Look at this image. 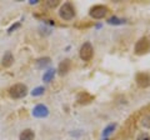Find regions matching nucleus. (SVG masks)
Returning <instances> with one entry per match:
<instances>
[{"label": "nucleus", "mask_w": 150, "mask_h": 140, "mask_svg": "<svg viewBox=\"0 0 150 140\" xmlns=\"http://www.w3.org/2000/svg\"><path fill=\"white\" fill-rule=\"evenodd\" d=\"M59 15L63 20H71L75 16V9L70 3H65L64 5L60 8Z\"/></svg>", "instance_id": "nucleus-4"}, {"label": "nucleus", "mask_w": 150, "mask_h": 140, "mask_svg": "<svg viewBox=\"0 0 150 140\" xmlns=\"http://www.w3.org/2000/svg\"><path fill=\"white\" fill-rule=\"evenodd\" d=\"M60 4V1H58V0H50V1L46 3V5H48L49 8H56Z\"/></svg>", "instance_id": "nucleus-17"}, {"label": "nucleus", "mask_w": 150, "mask_h": 140, "mask_svg": "<svg viewBox=\"0 0 150 140\" xmlns=\"http://www.w3.org/2000/svg\"><path fill=\"white\" fill-rule=\"evenodd\" d=\"M38 0H30V4H36Z\"/></svg>", "instance_id": "nucleus-20"}, {"label": "nucleus", "mask_w": 150, "mask_h": 140, "mask_svg": "<svg viewBox=\"0 0 150 140\" xmlns=\"http://www.w3.org/2000/svg\"><path fill=\"white\" fill-rule=\"evenodd\" d=\"M19 26H20V23H16V24H14L11 28H9V30H8V33H9V34H10V33H13L14 30H15L16 29V28H19Z\"/></svg>", "instance_id": "nucleus-18"}, {"label": "nucleus", "mask_w": 150, "mask_h": 140, "mask_svg": "<svg viewBox=\"0 0 150 140\" xmlns=\"http://www.w3.org/2000/svg\"><path fill=\"white\" fill-rule=\"evenodd\" d=\"M108 23L111 24V25H120V24H124L125 20H121V19H119V18H116V16H112V18H110V19L108 20Z\"/></svg>", "instance_id": "nucleus-14"}, {"label": "nucleus", "mask_w": 150, "mask_h": 140, "mask_svg": "<svg viewBox=\"0 0 150 140\" xmlns=\"http://www.w3.org/2000/svg\"><path fill=\"white\" fill-rule=\"evenodd\" d=\"M44 91H45L44 88L43 86H39V88H35V89L31 91V95L33 96H40V95L44 94Z\"/></svg>", "instance_id": "nucleus-16"}, {"label": "nucleus", "mask_w": 150, "mask_h": 140, "mask_svg": "<svg viewBox=\"0 0 150 140\" xmlns=\"http://www.w3.org/2000/svg\"><path fill=\"white\" fill-rule=\"evenodd\" d=\"M79 55H80V59L84 62H90L94 57V48L90 43H84L81 45L80 50H79Z\"/></svg>", "instance_id": "nucleus-3"}, {"label": "nucleus", "mask_w": 150, "mask_h": 140, "mask_svg": "<svg viewBox=\"0 0 150 140\" xmlns=\"http://www.w3.org/2000/svg\"><path fill=\"white\" fill-rule=\"evenodd\" d=\"M149 51H150V40L148 38L139 39L134 46V53L137 55H145Z\"/></svg>", "instance_id": "nucleus-2"}, {"label": "nucleus", "mask_w": 150, "mask_h": 140, "mask_svg": "<svg viewBox=\"0 0 150 140\" xmlns=\"http://www.w3.org/2000/svg\"><path fill=\"white\" fill-rule=\"evenodd\" d=\"M54 75H55V70L54 69H49L48 71H45V74L43 75V80L44 81H51V79L54 78Z\"/></svg>", "instance_id": "nucleus-13"}, {"label": "nucleus", "mask_w": 150, "mask_h": 140, "mask_svg": "<svg viewBox=\"0 0 150 140\" xmlns=\"http://www.w3.org/2000/svg\"><path fill=\"white\" fill-rule=\"evenodd\" d=\"M33 115L35 118H45V116L49 115V109L46 108L45 105H36L34 110H33Z\"/></svg>", "instance_id": "nucleus-7"}, {"label": "nucleus", "mask_w": 150, "mask_h": 140, "mask_svg": "<svg viewBox=\"0 0 150 140\" xmlns=\"http://www.w3.org/2000/svg\"><path fill=\"white\" fill-rule=\"evenodd\" d=\"M28 94V88L24 84H15L9 89V95L13 99H21Z\"/></svg>", "instance_id": "nucleus-1"}, {"label": "nucleus", "mask_w": 150, "mask_h": 140, "mask_svg": "<svg viewBox=\"0 0 150 140\" xmlns=\"http://www.w3.org/2000/svg\"><path fill=\"white\" fill-rule=\"evenodd\" d=\"M138 140H150V136H149V135H146V134H143Z\"/></svg>", "instance_id": "nucleus-19"}, {"label": "nucleus", "mask_w": 150, "mask_h": 140, "mask_svg": "<svg viewBox=\"0 0 150 140\" xmlns=\"http://www.w3.org/2000/svg\"><path fill=\"white\" fill-rule=\"evenodd\" d=\"M50 63H51L50 58H41V59H39V60L36 62L38 68H40V69H43V68H45V66H48Z\"/></svg>", "instance_id": "nucleus-12"}, {"label": "nucleus", "mask_w": 150, "mask_h": 140, "mask_svg": "<svg viewBox=\"0 0 150 140\" xmlns=\"http://www.w3.org/2000/svg\"><path fill=\"white\" fill-rule=\"evenodd\" d=\"M108 11H109V9H108L106 6H104V5H95V6H93L90 9L89 14H90V16L93 18V19H103V18H105Z\"/></svg>", "instance_id": "nucleus-5"}, {"label": "nucleus", "mask_w": 150, "mask_h": 140, "mask_svg": "<svg viewBox=\"0 0 150 140\" xmlns=\"http://www.w3.org/2000/svg\"><path fill=\"white\" fill-rule=\"evenodd\" d=\"M70 68H71V62H70L69 59L63 60V62L59 64V66H58V73H59V75L64 76L65 74H68V73H69Z\"/></svg>", "instance_id": "nucleus-8"}, {"label": "nucleus", "mask_w": 150, "mask_h": 140, "mask_svg": "<svg viewBox=\"0 0 150 140\" xmlns=\"http://www.w3.org/2000/svg\"><path fill=\"white\" fill-rule=\"evenodd\" d=\"M35 134L30 129H25L24 132L20 134V140H34Z\"/></svg>", "instance_id": "nucleus-11"}, {"label": "nucleus", "mask_w": 150, "mask_h": 140, "mask_svg": "<svg viewBox=\"0 0 150 140\" xmlns=\"http://www.w3.org/2000/svg\"><path fill=\"white\" fill-rule=\"evenodd\" d=\"M14 63V58H13V55L10 51H6L5 55H4V58H3V65L5 68H10L11 65Z\"/></svg>", "instance_id": "nucleus-10"}, {"label": "nucleus", "mask_w": 150, "mask_h": 140, "mask_svg": "<svg viewBox=\"0 0 150 140\" xmlns=\"http://www.w3.org/2000/svg\"><path fill=\"white\" fill-rule=\"evenodd\" d=\"M105 140H108V139H105Z\"/></svg>", "instance_id": "nucleus-21"}, {"label": "nucleus", "mask_w": 150, "mask_h": 140, "mask_svg": "<svg viewBox=\"0 0 150 140\" xmlns=\"http://www.w3.org/2000/svg\"><path fill=\"white\" fill-rule=\"evenodd\" d=\"M135 81H137L139 88L145 89V88L150 86V75L148 73H139L135 76Z\"/></svg>", "instance_id": "nucleus-6"}, {"label": "nucleus", "mask_w": 150, "mask_h": 140, "mask_svg": "<svg viewBox=\"0 0 150 140\" xmlns=\"http://www.w3.org/2000/svg\"><path fill=\"white\" fill-rule=\"evenodd\" d=\"M115 128H116V125H115V124L109 125V127H108L106 129H104V132H103V136H104V138L109 136V135L112 133V130H115Z\"/></svg>", "instance_id": "nucleus-15"}, {"label": "nucleus", "mask_w": 150, "mask_h": 140, "mask_svg": "<svg viewBox=\"0 0 150 140\" xmlns=\"http://www.w3.org/2000/svg\"><path fill=\"white\" fill-rule=\"evenodd\" d=\"M93 100H94V96L90 95L86 91H81L80 94H78V103H79V104H81V105L90 104Z\"/></svg>", "instance_id": "nucleus-9"}]
</instances>
